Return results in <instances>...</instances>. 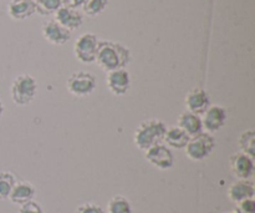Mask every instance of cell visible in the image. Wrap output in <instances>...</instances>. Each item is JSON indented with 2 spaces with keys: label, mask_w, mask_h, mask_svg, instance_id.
<instances>
[{
  "label": "cell",
  "mask_w": 255,
  "mask_h": 213,
  "mask_svg": "<svg viewBox=\"0 0 255 213\" xmlns=\"http://www.w3.org/2000/svg\"><path fill=\"white\" fill-rule=\"evenodd\" d=\"M131 60V52L119 42L109 41H99V47H97L96 62L104 71L110 72L114 70L125 69L128 65Z\"/></svg>",
  "instance_id": "obj_1"
},
{
  "label": "cell",
  "mask_w": 255,
  "mask_h": 213,
  "mask_svg": "<svg viewBox=\"0 0 255 213\" xmlns=\"http://www.w3.org/2000/svg\"><path fill=\"white\" fill-rule=\"evenodd\" d=\"M167 126L162 120L149 119L141 122L133 134V142L139 150L146 151L149 147L163 141Z\"/></svg>",
  "instance_id": "obj_2"
},
{
  "label": "cell",
  "mask_w": 255,
  "mask_h": 213,
  "mask_svg": "<svg viewBox=\"0 0 255 213\" xmlns=\"http://www.w3.org/2000/svg\"><path fill=\"white\" fill-rule=\"evenodd\" d=\"M36 94L37 82L29 74H22L15 77L10 87L12 102L19 106H26L31 104L32 100L36 97Z\"/></svg>",
  "instance_id": "obj_3"
},
{
  "label": "cell",
  "mask_w": 255,
  "mask_h": 213,
  "mask_svg": "<svg viewBox=\"0 0 255 213\" xmlns=\"http://www.w3.org/2000/svg\"><path fill=\"white\" fill-rule=\"evenodd\" d=\"M214 147H216L214 137L208 132L203 131L197 136L191 137L184 150L189 160L198 162L206 160L213 152Z\"/></svg>",
  "instance_id": "obj_4"
},
{
  "label": "cell",
  "mask_w": 255,
  "mask_h": 213,
  "mask_svg": "<svg viewBox=\"0 0 255 213\" xmlns=\"http://www.w3.org/2000/svg\"><path fill=\"white\" fill-rule=\"evenodd\" d=\"M96 77L90 72L77 71L70 75L66 81V89L76 97L89 96L96 89Z\"/></svg>",
  "instance_id": "obj_5"
},
{
  "label": "cell",
  "mask_w": 255,
  "mask_h": 213,
  "mask_svg": "<svg viewBox=\"0 0 255 213\" xmlns=\"http://www.w3.org/2000/svg\"><path fill=\"white\" fill-rule=\"evenodd\" d=\"M99 41L100 40L97 39L96 35L91 32L80 35L74 45V54L76 59L82 64H94L96 60Z\"/></svg>",
  "instance_id": "obj_6"
},
{
  "label": "cell",
  "mask_w": 255,
  "mask_h": 213,
  "mask_svg": "<svg viewBox=\"0 0 255 213\" xmlns=\"http://www.w3.org/2000/svg\"><path fill=\"white\" fill-rule=\"evenodd\" d=\"M146 160L159 170H168L173 166L174 156L169 147L163 144H156L144 151Z\"/></svg>",
  "instance_id": "obj_7"
},
{
  "label": "cell",
  "mask_w": 255,
  "mask_h": 213,
  "mask_svg": "<svg viewBox=\"0 0 255 213\" xmlns=\"http://www.w3.org/2000/svg\"><path fill=\"white\" fill-rule=\"evenodd\" d=\"M229 166L237 180H251L254 175V159L241 151L232 155L229 159Z\"/></svg>",
  "instance_id": "obj_8"
},
{
  "label": "cell",
  "mask_w": 255,
  "mask_h": 213,
  "mask_svg": "<svg viewBox=\"0 0 255 213\" xmlns=\"http://www.w3.org/2000/svg\"><path fill=\"white\" fill-rule=\"evenodd\" d=\"M227 110L221 105H211L202 117L203 131L208 134H214L219 131L226 125Z\"/></svg>",
  "instance_id": "obj_9"
},
{
  "label": "cell",
  "mask_w": 255,
  "mask_h": 213,
  "mask_svg": "<svg viewBox=\"0 0 255 213\" xmlns=\"http://www.w3.org/2000/svg\"><path fill=\"white\" fill-rule=\"evenodd\" d=\"M106 85L111 94L116 96L126 95L131 86V77L128 71L126 69H119L107 72Z\"/></svg>",
  "instance_id": "obj_10"
},
{
  "label": "cell",
  "mask_w": 255,
  "mask_h": 213,
  "mask_svg": "<svg viewBox=\"0 0 255 213\" xmlns=\"http://www.w3.org/2000/svg\"><path fill=\"white\" fill-rule=\"evenodd\" d=\"M184 105H186L187 111L201 116L211 106V99H209V95L203 89L196 87V89L191 90L186 95Z\"/></svg>",
  "instance_id": "obj_11"
},
{
  "label": "cell",
  "mask_w": 255,
  "mask_h": 213,
  "mask_svg": "<svg viewBox=\"0 0 255 213\" xmlns=\"http://www.w3.org/2000/svg\"><path fill=\"white\" fill-rule=\"evenodd\" d=\"M42 36L47 42L52 45H64L71 39V31L65 29L64 26L55 20H49L42 25Z\"/></svg>",
  "instance_id": "obj_12"
},
{
  "label": "cell",
  "mask_w": 255,
  "mask_h": 213,
  "mask_svg": "<svg viewBox=\"0 0 255 213\" xmlns=\"http://www.w3.org/2000/svg\"><path fill=\"white\" fill-rule=\"evenodd\" d=\"M54 20L69 31H72V30H76L81 26L82 22H84V16L79 10L61 6L55 12Z\"/></svg>",
  "instance_id": "obj_13"
},
{
  "label": "cell",
  "mask_w": 255,
  "mask_h": 213,
  "mask_svg": "<svg viewBox=\"0 0 255 213\" xmlns=\"http://www.w3.org/2000/svg\"><path fill=\"white\" fill-rule=\"evenodd\" d=\"M255 187L251 180H237L229 186L228 197L234 204L244 201L248 199H254Z\"/></svg>",
  "instance_id": "obj_14"
},
{
  "label": "cell",
  "mask_w": 255,
  "mask_h": 213,
  "mask_svg": "<svg viewBox=\"0 0 255 213\" xmlns=\"http://www.w3.org/2000/svg\"><path fill=\"white\" fill-rule=\"evenodd\" d=\"M36 12L34 0H11L7 5V14L11 19L21 21Z\"/></svg>",
  "instance_id": "obj_15"
},
{
  "label": "cell",
  "mask_w": 255,
  "mask_h": 213,
  "mask_svg": "<svg viewBox=\"0 0 255 213\" xmlns=\"http://www.w3.org/2000/svg\"><path fill=\"white\" fill-rule=\"evenodd\" d=\"M35 194H36V190H35V187L30 182H16L15 186L12 187L7 200H10L11 204L21 206V205L32 201Z\"/></svg>",
  "instance_id": "obj_16"
},
{
  "label": "cell",
  "mask_w": 255,
  "mask_h": 213,
  "mask_svg": "<svg viewBox=\"0 0 255 213\" xmlns=\"http://www.w3.org/2000/svg\"><path fill=\"white\" fill-rule=\"evenodd\" d=\"M178 127H181L189 137H194L203 132L202 117L189 111H184L178 117Z\"/></svg>",
  "instance_id": "obj_17"
},
{
  "label": "cell",
  "mask_w": 255,
  "mask_h": 213,
  "mask_svg": "<svg viewBox=\"0 0 255 213\" xmlns=\"http://www.w3.org/2000/svg\"><path fill=\"white\" fill-rule=\"evenodd\" d=\"M191 137L178 126L167 127L166 134H164L163 141L166 142V146L174 150H183L188 144Z\"/></svg>",
  "instance_id": "obj_18"
},
{
  "label": "cell",
  "mask_w": 255,
  "mask_h": 213,
  "mask_svg": "<svg viewBox=\"0 0 255 213\" xmlns=\"http://www.w3.org/2000/svg\"><path fill=\"white\" fill-rule=\"evenodd\" d=\"M239 149L241 152L248 155V156H255V132L254 130H247L239 137Z\"/></svg>",
  "instance_id": "obj_19"
},
{
  "label": "cell",
  "mask_w": 255,
  "mask_h": 213,
  "mask_svg": "<svg viewBox=\"0 0 255 213\" xmlns=\"http://www.w3.org/2000/svg\"><path fill=\"white\" fill-rule=\"evenodd\" d=\"M62 6L61 0H35V9L41 16L55 14Z\"/></svg>",
  "instance_id": "obj_20"
},
{
  "label": "cell",
  "mask_w": 255,
  "mask_h": 213,
  "mask_svg": "<svg viewBox=\"0 0 255 213\" xmlns=\"http://www.w3.org/2000/svg\"><path fill=\"white\" fill-rule=\"evenodd\" d=\"M16 184V179L9 171L0 172V201L7 200L10 196L12 187Z\"/></svg>",
  "instance_id": "obj_21"
},
{
  "label": "cell",
  "mask_w": 255,
  "mask_h": 213,
  "mask_svg": "<svg viewBox=\"0 0 255 213\" xmlns=\"http://www.w3.org/2000/svg\"><path fill=\"white\" fill-rule=\"evenodd\" d=\"M107 213H132L131 204L126 197L115 196L109 201Z\"/></svg>",
  "instance_id": "obj_22"
},
{
  "label": "cell",
  "mask_w": 255,
  "mask_h": 213,
  "mask_svg": "<svg viewBox=\"0 0 255 213\" xmlns=\"http://www.w3.org/2000/svg\"><path fill=\"white\" fill-rule=\"evenodd\" d=\"M109 0H85L82 10L90 17H95L101 14L107 7Z\"/></svg>",
  "instance_id": "obj_23"
},
{
  "label": "cell",
  "mask_w": 255,
  "mask_h": 213,
  "mask_svg": "<svg viewBox=\"0 0 255 213\" xmlns=\"http://www.w3.org/2000/svg\"><path fill=\"white\" fill-rule=\"evenodd\" d=\"M237 213H255V201L254 199L244 200L237 204Z\"/></svg>",
  "instance_id": "obj_24"
},
{
  "label": "cell",
  "mask_w": 255,
  "mask_h": 213,
  "mask_svg": "<svg viewBox=\"0 0 255 213\" xmlns=\"http://www.w3.org/2000/svg\"><path fill=\"white\" fill-rule=\"evenodd\" d=\"M19 213H44V211L37 202L30 201L20 206Z\"/></svg>",
  "instance_id": "obj_25"
},
{
  "label": "cell",
  "mask_w": 255,
  "mask_h": 213,
  "mask_svg": "<svg viewBox=\"0 0 255 213\" xmlns=\"http://www.w3.org/2000/svg\"><path fill=\"white\" fill-rule=\"evenodd\" d=\"M75 213H105V211L96 204H84L77 207Z\"/></svg>",
  "instance_id": "obj_26"
},
{
  "label": "cell",
  "mask_w": 255,
  "mask_h": 213,
  "mask_svg": "<svg viewBox=\"0 0 255 213\" xmlns=\"http://www.w3.org/2000/svg\"><path fill=\"white\" fill-rule=\"evenodd\" d=\"M61 2H62V6L77 10L79 7H82L85 0H61Z\"/></svg>",
  "instance_id": "obj_27"
},
{
  "label": "cell",
  "mask_w": 255,
  "mask_h": 213,
  "mask_svg": "<svg viewBox=\"0 0 255 213\" xmlns=\"http://www.w3.org/2000/svg\"><path fill=\"white\" fill-rule=\"evenodd\" d=\"M2 114H4V105H2L1 100H0V119H1Z\"/></svg>",
  "instance_id": "obj_28"
},
{
  "label": "cell",
  "mask_w": 255,
  "mask_h": 213,
  "mask_svg": "<svg viewBox=\"0 0 255 213\" xmlns=\"http://www.w3.org/2000/svg\"><path fill=\"white\" fill-rule=\"evenodd\" d=\"M227 213H237L236 211H231V212H227Z\"/></svg>",
  "instance_id": "obj_29"
},
{
  "label": "cell",
  "mask_w": 255,
  "mask_h": 213,
  "mask_svg": "<svg viewBox=\"0 0 255 213\" xmlns=\"http://www.w3.org/2000/svg\"><path fill=\"white\" fill-rule=\"evenodd\" d=\"M0 1H1V0H0Z\"/></svg>",
  "instance_id": "obj_30"
},
{
  "label": "cell",
  "mask_w": 255,
  "mask_h": 213,
  "mask_svg": "<svg viewBox=\"0 0 255 213\" xmlns=\"http://www.w3.org/2000/svg\"><path fill=\"white\" fill-rule=\"evenodd\" d=\"M34 1H35V0H34Z\"/></svg>",
  "instance_id": "obj_31"
}]
</instances>
